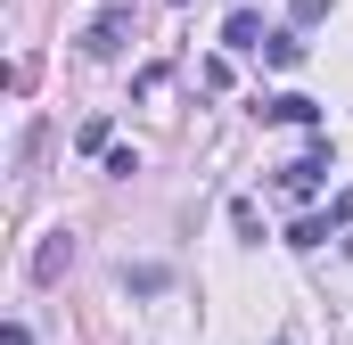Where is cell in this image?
Returning <instances> with one entry per match:
<instances>
[{
  "label": "cell",
  "instance_id": "cell-1",
  "mask_svg": "<svg viewBox=\"0 0 353 345\" xmlns=\"http://www.w3.org/2000/svg\"><path fill=\"white\" fill-rule=\"evenodd\" d=\"M123 33H132V0H107V8L83 25V50H90V58H115V50H123Z\"/></svg>",
  "mask_w": 353,
  "mask_h": 345
},
{
  "label": "cell",
  "instance_id": "cell-2",
  "mask_svg": "<svg viewBox=\"0 0 353 345\" xmlns=\"http://www.w3.org/2000/svg\"><path fill=\"white\" fill-rule=\"evenodd\" d=\"M321 172H329V140H312L296 165L279 172V189H288V197H312V189H321Z\"/></svg>",
  "mask_w": 353,
  "mask_h": 345
},
{
  "label": "cell",
  "instance_id": "cell-3",
  "mask_svg": "<svg viewBox=\"0 0 353 345\" xmlns=\"http://www.w3.org/2000/svg\"><path fill=\"white\" fill-rule=\"evenodd\" d=\"M66 263H74V239L58 230V239H41V247H33V279H58Z\"/></svg>",
  "mask_w": 353,
  "mask_h": 345
},
{
  "label": "cell",
  "instance_id": "cell-4",
  "mask_svg": "<svg viewBox=\"0 0 353 345\" xmlns=\"http://www.w3.org/2000/svg\"><path fill=\"white\" fill-rule=\"evenodd\" d=\"M222 41H230V50H263V17H255V8H230Z\"/></svg>",
  "mask_w": 353,
  "mask_h": 345
},
{
  "label": "cell",
  "instance_id": "cell-5",
  "mask_svg": "<svg viewBox=\"0 0 353 345\" xmlns=\"http://www.w3.org/2000/svg\"><path fill=\"white\" fill-rule=\"evenodd\" d=\"M263 115H279V124H321V107H312V99H296V90H288V99H271Z\"/></svg>",
  "mask_w": 353,
  "mask_h": 345
},
{
  "label": "cell",
  "instance_id": "cell-6",
  "mask_svg": "<svg viewBox=\"0 0 353 345\" xmlns=\"http://www.w3.org/2000/svg\"><path fill=\"white\" fill-rule=\"evenodd\" d=\"M263 58H271V66H304V41H296V33H271Z\"/></svg>",
  "mask_w": 353,
  "mask_h": 345
},
{
  "label": "cell",
  "instance_id": "cell-7",
  "mask_svg": "<svg viewBox=\"0 0 353 345\" xmlns=\"http://www.w3.org/2000/svg\"><path fill=\"white\" fill-rule=\"evenodd\" d=\"M230 230H239V239H263V214H255V197H239V206H230Z\"/></svg>",
  "mask_w": 353,
  "mask_h": 345
},
{
  "label": "cell",
  "instance_id": "cell-8",
  "mask_svg": "<svg viewBox=\"0 0 353 345\" xmlns=\"http://www.w3.org/2000/svg\"><path fill=\"white\" fill-rule=\"evenodd\" d=\"M312 17H329V0H296V25H312Z\"/></svg>",
  "mask_w": 353,
  "mask_h": 345
},
{
  "label": "cell",
  "instance_id": "cell-9",
  "mask_svg": "<svg viewBox=\"0 0 353 345\" xmlns=\"http://www.w3.org/2000/svg\"><path fill=\"white\" fill-rule=\"evenodd\" d=\"M0 345H33V329H25V321H8V329H0Z\"/></svg>",
  "mask_w": 353,
  "mask_h": 345
}]
</instances>
